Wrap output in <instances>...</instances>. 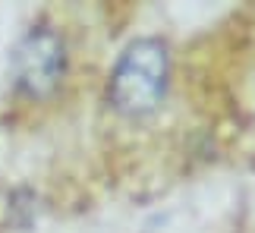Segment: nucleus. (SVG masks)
<instances>
[{
	"mask_svg": "<svg viewBox=\"0 0 255 233\" xmlns=\"http://www.w3.org/2000/svg\"><path fill=\"white\" fill-rule=\"evenodd\" d=\"M167 82H170L167 44L161 38H135L117 57L111 70L107 101L123 116H145L164 101Z\"/></svg>",
	"mask_w": 255,
	"mask_h": 233,
	"instance_id": "obj_1",
	"label": "nucleus"
},
{
	"mask_svg": "<svg viewBox=\"0 0 255 233\" xmlns=\"http://www.w3.org/2000/svg\"><path fill=\"white\" fill-rule=\"evenodd\" d=\"M66 73V41L51 25H32L19 38L13 57H9V76L13 89L22 98H47L57 92Z\"/></svg>",
	"mask_w": 255,
	"mask_h": 233,
	"instance_id": "obj_2",
	"label": "nucleus"
}]
</instances>
